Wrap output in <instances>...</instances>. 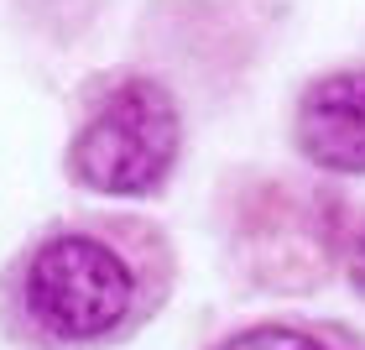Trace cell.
<instances>
[{
  "label": "cell",
  "instance_id": "cell-1",
  "mask_svg": "<svg viewBox=\"0 0 365 350\" xmlns=\"http://www.w3.org/2000/svg\"><path fill=\"white\" fill-rule=\"evenodd\" d=\"M173 288L162 230L141 220L53 225L11 266V319L37 350H99L152 319Z\"/></svg>",
  "mask_w": 365,
  "mask_h": 350
},
{
  "label": "cell",
  "instance_id": "cell-2",
  "mask_svg": "<svg viewBox=\"0 0 365 350\" xmlns=\"http://www.w3.org/2000/svg\"><path fill=\"white\" fill-rule=\"evenodd\" d=\"M178 162V105L152 79H130L68 146V173L94 194H152Z\"/></svg>",
  "mask_w": 365,
  "mask_h": 350
},
{
  "label": "cell",
  "instance_id": "cell-3",
  "mask_svg": "<svg viewBox=\"0 0 365 350\" xmlns=\"http://www.w3.org/2000/svg\"><path fill=\"white\" fill-rule=\"evenodd\" d=\"M297 146L329 173H365V74H329L303 94Z\"/></svg>",
  "mask_w": 365,
  "mask_h": 350
},
{
  "label": "cell",
  "instance_id": "cell-4",
  "mask_svg": "<svg viewBox=\"0 0 365 350\" xmlns=\"http://www.w3.org/2000/svg\"><path fill=\"white\" fill-rule=\"evenodd\" d=\"M214 350H365V340L329 319H267L225 335Z\"/></svg>",
  "mask_w": 365,
  "mask_h": 350
},
{
  "label": "cell",
  "instance_id": "cell-5",
  "mask_svg": "<svg viewBox=\"0 0 365 350\" xmlns=\"http://www.w3.org/2000/svg\"><path fill=\"white\" fill-rule=\"evenodd\" d=\"M350 277H355V288L365 293V230L355 236V251H350Z\"/></svg>",
  "mask_w": 365,
  "mask_h": 350
}]
</instances>
